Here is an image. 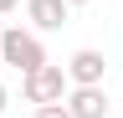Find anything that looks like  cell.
Masks as SVG:
<instances>
[{
    "label": "cell",
    "instance_id": "8992f818",
    "mask_svg": "<svg viewBox=\"0 0 123 118\" xmlns=\"http://www.w3.org/2000/svg\"><path fill=\"white\" fill-rule=\"evenodd\" d=\"M31 118H72V113H67V103H41Z\"/></svg>",
    "mask_w": 123,
    "mask_h": 118
},
{
    "label": "cell",
    "instance_id": "7a4b0ae2",
    "mask_svg": "<svg viewBox=\"0 0 123 118\" xmlns=\"http://www.w3.org/2000/svg\"><path fill=\"white\" fill-rule=\"evenodd\" d=\"M21 93H26V103H36V108H41V103H62V98L72 93L67 67H62V62H41L36 72L21 77Z\"/></svg>",
    "mask_w": 123,
    "mask_h": 118
},
{
    "label": "cell",
    "instance_id": "5b68a950",
    "mask_svg": "<svg viewBox=\"0 0 123 118\" xmlns=\"http://www.w3.org/2000/svg\"><path fill=\"white\" fill-rule=\"evenodd\" d=\"M62 103H67L72 118H108V93L103 87H72Z\"/></svg>",
    "mask_w": 123,
    "mask_h": 118
},
{
    "label": "cell",
    "instance_id": "30bf717a",
    "mask_svg": "<svg viewBox=\"0 0 123 118\" xmlns=\"http://www.w3.org/2000/svg\"><path fill=\"white\" fill-rule=\"evenodd\" d=\"M0 67H5V62H0Z\"/></svg>",
    "mask_w": 123,
    "mask_h": 118
},
{
    "label": "cell",
    "instance_id": "9c48e42d",
    "mask_svg": "<svg viewBox=\"0 0 123 118\" xmlns=\"http://www.w3.org/2000/svg\"><path fill=\"white\" fill-rule=\"evenodd\" d=\"M67 5H92V0H67Z\"/></svg>",
    "mask_w": 123,
    "mask_h": 118
},
{
    "label": "cell",
    "instance_id": "52a82bcc",
    "mask_svg": "<svg viewBox=\"0 0 123 118\" xmlns=\"http://www.w3.org/2000/svg\"><path fill=\"white\" fill-rule=\"evenodd\" d=\"M10 108V93H5V82H0V113H5Z\"/></svg>",
    "mask_w": 123,
    "mask_h": 118
},
{
    "label": "cell",
    "instance_id": "ba28073f",
    "mask_svg": "<svg viewBox=\"0 0 123 118\" xmlns=\"http://www.w3.org/2000/svg\"><path fill=\"white\" fill-rule=\"evenodd\" d=\"M15 5H21V0H0V16H5V10H15Z\"/></svg>",
    "mask_w": 123,
    "mask_h": 118
},
{
    "label": "cell",
    "instance_id": "3957f363",
    "mask_svg": "<svg viewBox=\"0 0 123 118\" xmlns=\"http://www.w3.org/2000/svg\"><path fill=\"white\" fill-rule=\"evenodd\" d=\"M103 77H108V62H103L98 46H77L67 56V82L72 87H103Z\"/></svg>",
    "mask_w": 123,
    "mask_h": 118
},
{
    "label": "cell",
    "instance_id": "277c9868",
    "mask_svg": "<svg viewBox=\"0 0 123 118\" xmlns=\"http://www.w3.org/2000/svg\"><path fill=\"white\" fill-rule=\"evenodd\" d=\"M67 0H26V21H31V31H62V26H67Z\"/></svg>",
    "mask_w": 123,
    "mask_h": 118
},
{
    "label": "cell",
    "instance_id": "6da1fadb",
    "mask_svg": "<svg viewBox=\"0 0 123 118\" xmlns=\"http://www.w3.org/2000/svg\"><path fill=\"white\" fill-rule=\"evenodd\" d=\"M0 62L26 77V72H36L41 62H51V56H46L41 36L31 31V26H5V31H0Z\"/></svg>",
    "mask_w": 123,
    "mask_h": 118
}]
</instances>
